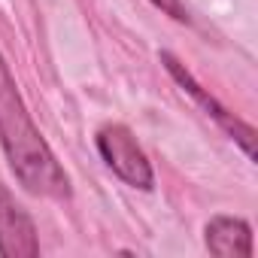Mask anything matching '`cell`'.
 Returning a JSON list of instances; mask_svg holds the SVG:
<instances>
[{
  "mask_svg": "<svg viewBox=\"0 0 258 258\" xmlns=\"http://www.w3.org/2000/svg\"><path fill=\"white\" fill-rule=\"evenodd\" d=\"M97 152L106 161V167L118 179H124L127 185L143 188V191L152 188V182H155L152 164L143 155L137 137L127 131L124 124H103L100 127V131H97Z\"/></svg>",
  "mask_w": 258,
  "mask_h": 258,
  "instance_id": "obj_2",
  "label": "cell"
},
{
  "mask_svg": "<svg viewBox=\"0 0 258 258\" xmlns=\"http://www.w3.org/2000/svg\"><path fill=\"white\" fill-rule=\"evenodd\" d=\"M152 7H158L164 16H170V19H176V22H188L191 16H188V7L182 4V0H149Z\"/></svg>",
  "mask_w": 258,
  "mask_h": 258,
  "instance_id": "obj_6",
  "label": "cell"
},
{
  "mask_svg": "<svg viewBox=\"0 0 258 258\" xmlns=\"http://www.w3.org/2000/svg\"><path fill=\"white\" fill-rule=\"evenodd\" d=\"M161 61H164V67L170 70V76H173V79H176V82H179V85H182V88H185V91H188V94H191V97H195V100H198V103H201V106H204V109H207L219 124H222V127H225V131H228L240 146H243V152L252 158V143H255V131H252V127H249L246 121H240L234 112H228V109H225L213 94H210V91H204V88L195 82V76H191V73H188V70H185L173 55H170V52H161Z\"/></svg>",
  "mask_w": 258,
  "mask_h": 258,
  "instance_id": "obj_4",
  "label": "cell"
},
{
  "mask_svg": "<svg viewBox=\"0 0 258 258\" xmlns=\"http://www.w3.org/2000/svg\"><path fill=\"white\" fill-rule=\"evenodd\" d=\"M207 249L216 258H249L252 228L237 216H213L207 222Z\"/></svg>",
  "mask_w": 258,
  "mask_h": 258,
  "instance_id": "obj_5",
  "label": "cell"
},
{
  "mask_svg": "<svg viewBox=\"0 0 258 258\" xmlns=\"http://www.w3.org/2000/svg\"><path fill=\"white\" fill-rule=\"evenodd\" d=\"M0 146L16 179L43 198H70V179L19 94V85L0 55Z\"/></svg>",
  "mask_w": 258,
  "mask_h": 258,
  "instance_id": "obj_1",
  "label": "cell"
},
{
  "mask_svg": "<svg viewBox=\"0 0 258 258\" xmlns=\"http://www.w3.org/2000/svg\"><path fill=\"white\" fill-rule=\"evenodd\" d=\"M0 255L4 258H34L40 255L37 225L31 213L16 201V195L0 182Z\"/></svg>",
  "mask_w": 258,
  "mask_h": 258,
  "instance_id": "obj_3",
  "label": "cell"
}]
</instances>
